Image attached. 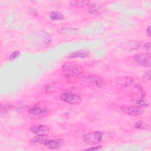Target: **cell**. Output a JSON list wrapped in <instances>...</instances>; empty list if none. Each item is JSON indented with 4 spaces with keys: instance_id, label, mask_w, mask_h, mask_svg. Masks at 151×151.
Returning <instances> with one entry per match:
<instances>
[{
    "instance_id": "3",
    "label": "cell",
    "mask_w": 151,
    "mask_h": 151,
    "mask_svg": "<svg viewBox=\"0 0 151 151\" xmlns=\"http://www.w3.org/2000/svg\"><path fill=\"white\" fill-rule=\"evenodd\" d=\"M151 55L150 52L140 53L134 55V61L141 66L145 67H150L151 65Z\"/></svg>"
},
{
    "instance_id": "11",
    "label": "cell",
    "mask_w": 151,
    "mask_h": 151,
    "mask_svg": "<svg viewBox=\"0 0 151 151\" xmlns=\"http://www.w3.org/2000/svg\"><path fill=\"white\" fill-rule=\"evenodd\" d=\"M61 87V84L58 81L51 82L46 84L44 87V91L45 93L50 94L58 91Z\"/></svg>"
},
{
    "instance_id": "24",
    "label": "cell",
    "mask_w": 151,
    "mask_h": 151,
    "mask_svg": "<svg viewBox=\"0 0 151 151\" xmlns=\"http://www.w3.org/2000/svg\"><path fill=\"white\" fill-rule=\"evenodd\" d=\"M144 48L145 49L146 51H148L149 52L150 50V42H148L147 43L145 44L144 45Z\"/></svg>"
},
{
    "instance_id": "14",
    "label": "cell",
    "mask_w": 151,
    "mask_h": 151,
    "mask_svg": "<svg viewBox=\"0 0 151 151\" xmlns=\"http://www.w3.org/2000/svg\"><path fill=\"white\" fill-rule=\"evenodd\" d=\"M89 52L84 50L77 51L69 55V58H85L89 56Z\"/></svg>"
},
{
    "instance_id": "4",
    "label": "cell",
    "mask_w": 151,
    "mask_h": 151,
    "mask_svg": "<svg viewBox=\"0 0 151 151\" xmlns=\"http://www.w3.org/2000/svg\"><path fill=\"white\" fill-rule=\"evenodd\" d=\"M60 99L70 104H79L81 102V98L76 94L70 92H64L60 94Z\"/></svg>"
},
{
    "instance_id": "19",
    "label": "cell",
    "mask_w": 151,
    "mask_h": 151,
    "mask_svg": "<svg viewBox=\"0 0 151 151\" xmlns=\"http://www.w3.org/2000/svg\"><path fill=\"white\" fill-rule=\"evenodd\" d=\"M12 107V106L11 104L7 103V104H5L4 105L1 104V114H6V113H8Z\"/></svg>"
},
{
    "instance_id": "13",
    "label": "cell",
    "mask_w": 151,
    "mask_h": 151,
    "mask_svg": "<svg viewBox=\"0 0 151 151\" xmlns=\"http://www.w3.org/2000/svg\"><path fill=\"white\" fill-rule=\"evenodd\" d=\"M140 43L138 41H131L127 42L124 43L123 45V48H124L126 50H133L138 49L140 47Z\"/></svg>"
},
{
    "instance_id": "10",
    "label": "cell",
    "mask_w": 151,
    "mask_h": 151,
    "mask_svg": "<svg viewBox=\"0 0 151 151\" xmlns=\"http://www.w3.org/2000/svg\"><path fill=\"white\" fill-rule=\"evenodd\" d=\"M30 130L37 135L47 134L50 131L49 127L45 125H35L31 127Z\"/></svg>"
},
{
    "instance_id": "1",
    "label": "cell",
    "mask_w": 151,
    "mask_h": 151,
    "mask_svg": "<svg viewBox=\"0 0 151 151\" xmlns=\"http://www.w3.org/2000/svg\"><path fill=\"white\" fill-rule=\"evenodd\" d=\"M62 70L67 76L80 78L84 76V71L81 67L74 64H65L63 65Z\"/></svg>"
},
{
    "instance_id": "5",
    "label": "cell",
    "mask_w": 151,
    "mask_h": 151,
    "mask_svg": "<svg viewBox=\"0 0 151 151\" xmlns=\"http://www.w3.org/2000/svg\"><path fill=\"white\" fill-rule=\"evenodd\" d=\"M134 83L133 78L127 76L120 77L115 78L111 80L110 84L114 87H124L130 86Z\"/></svg>"
},
{
    "instance_id": "15",
    "label": "cell",
    "mask_w": 151,
    "mask_h": 151,
    "mask_svg": "<svg viewBox=\"0 0 151 151\" xmlns=\"http://www.w3.org/2000/svg\"><path fill=\"white\" fill-rule=\"evenodd\" d=\"M48 139L47 134L44 135H37L31 139V142L32 144H42Z\"/></svg>"
},
{
    "instance_id": "26",
    "label": "cell",
    "mask_w": 151,
    "mask_h": 151,
    "mask_svg": "<svg viewBox=\"0 0 151 151\" xmlns=\"http://www.w3.org/2000/svg\"><path fill=\"white\" fill-rule=\"evenodd\" d=\"M146 34L147 35V36L150 37V35H151V33H150V26H149L148 28H147V30H146Z\"/></svg>"
},
{
    "instance_id": "12",
    "label": "cell",
    "mask_w": 151,
    "mask_h": 151,
    "mask_svg": "<svg viewBox=\"0 0 151 151\" xmlns=\"http://www.w3.org/2000/svg\"><path fill=\"white\" fill-rule=\"evenodd\" d=\"M88 11L90 13L94 15H100L104 11V8L99 4H92L89 5Z\"/></svg>"
},
{
    "instance_id": "25",
    "label": "cell",
    "mask_w": 151,
    "mask_h": 151,
    "mask_svg": "<svg viewBox=\"0 0 151 151\" xmlns=\"http://www.w3.org/2000/svg\"><path fill=\"white\" fill-rule=\"evenodd\" d=\"M101 147H102V146H98L93 147H90V148L87 149L86 150H97L100 149Z\"/></svg>"
},
{
    "instance_id": "8",
    "label": "cell",
    "mask_w": 151,
    "mask_h": 151,
    "mask_svg": "<svg viewBox=\"0 0 151 151\" xmlns=\"http://www.w3.org/2000/svg\"><path fill=\"white\" fill-rule=\"evenodd\" d=\"M86 80L89 84L97 87H103L106 84L102 78L96 75H88L86 76Z\"/></svg>"
},
{
    "instance_id": "20",
    "label": "cell",
    "mask_w": 151,
    "mask_h": 151,
    "mask_svg": "<svg viewBox=\"0 0 151 151\" xmlns=\"http://www.w3.org/2000/svg\"><path fill=\"white\" fill-rule=\"evenodd\" d=\"M133 102L137 104L139 106H147L149 105V103L143 99H135Z\"/></svg>"
},
{
    "instance_id": "6",
    "label": "cell",
    "mask_w": 151,
    "mask_h": 151,
    "mask_svg": "<svg viewBox=\"0 0 151 151\" xmlns=\"http://www.w3.org/2000/svg\"><path fill=\"white\" fill-rule=\"evenodd\" d=\"M121 109L124 113L133 116L142 115L144 112L143 109L140 106H123L121 107Z\"/></svg>"
},
{
    "instance_id": "22",
    "label": "cell",
    "mask_w": 151,
    "mask_h": 151,
    "mask_svg": "<svg viewBox=\"0 0 151 151\" xmlns=\"http://www.w3.org/2000/svg\"><path fill=\"white\" fill-rule=\"evenodd\" d=\"M20 55V52L18 51H15L13 52H12L11 54V55H9V59L10 60H13L14 59H15L16 58H17L18 57H19Z\"/></svg>"
},
{
    "instance_id": "17",
    "label": "cell",
    "mask_w": 151,
    "mask_h": 151,
    "mask_svg": "<svg viewBox=\"0 0 151 151\" xmlns=\"http://www.w3.org/2000/svg\"><path fill=\"white\" fill-rule=\"evenodd\" d=\"M70 5L73 7H83L84 6L89 5L90 2L88 1H70Z\"/></svg>"
},
{
    "instance_id": "21",
    "label": "cell",
    "mask_w": 151,
    "mask_h": 151,
    "mask_svg": "<svg viewBox=\"0 0 151 151\" xmlns=\"http://www.w3.org/2000/svg\"><path fill=\"white\" fill-rule=\"evenodd\" d=\"M25 107V104L23 103V102L20 101V102H19V103L16 105L15 109V110H16V111H17V112L21 113V112H22V111L24 110Z\"/></svg>"
},
{
    "instance_id": "7",
    "label": "cell",
    "mask_w": 151,
    "mask_h": 151,
    "mask_svg": "<svg viewBox=\"0 0 151 151\" xmlns=\"http://www.w3.org/2000/svg\"><path fill=\"white\" fill-rule=\"evenodd\" d=\"M28 113L33 116L44 117L47 114V110L46 107L41 106H34L29 108Z\"/></svg>"
},
{
    "instance_id": "18",
    "label": "cell",
    "mask_w": 151,
    "mask_h": 151,
    "mask_svg": "<svg viewBox=\"0 0 151 151\" xmlns=\"http://www.w3.org/2000/svg\"><path fill=\"white\" fill-rule=\"evenodd\" d=\"M150 125L143 122H137L134 124V127L137 129L140 130H149L150 129Z\"/></svg>"
},
{
    "instance_id": "16",
    "label": "cell",
    "mask_w": 151,
    "mask_h": 151,
    "mask_svg": "<svg viewBox=\"0 0 151 151\" xmlns=\"http://www.w3.org/2000/svg\"><path fill=\"white\" fill-rule=\"evenodd\" d=\"M50 18L54 21H60L64 18L63 14L58 11H51L48 14Z\"/></svg>"
},
{
    "instance_id": "23",
    "label": "cell",
    "mask_w": 151,
    "mask_h": 151,
    "mask_svg": "<svg viewBox=\"0 0 151 151\" xmlns=\"http://www.w3.org/2000/svg\"><path fill=\"white\" fill-rule=\"evenodd\" d=\"M143 77L148 80H150V71L149 70L148 71L146 72L144 75H143Z\"/></svg>"
},
{
    "instance_id": "9",
    "label": "cell",
    "mask_w": 151,
    "mask_h": 151,
    "mask_svg": "<svg viewBox=\"0 0 151 151\" xmlns=\"http://www.w3.org/2000/svg\"><path fill=\"white\" fill-rule=\"evenodd\" d=\"M65 145V141L62 139H47L44 145L50 149H58Z\"/></svg>"
},
{
    "instance_id": "2",
    "label": "cell",
    "mask_w": 151,
    "mask_h": 151,
    "mask_svg": "<svg viewBox=\"0 0 151 151\" xmlns=\"http://www.w3.org/2000/svg\"><path fill=\"white\" fill-rule=\"evenodd\" d=\"M104 139V133L99 131H94L86 134L83 141L88 145H95L100 143Z\"/></svg>"
}]
</instances>
